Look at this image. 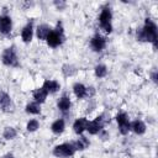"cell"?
Wrapping results in <instances>:
<instances>
[{
  "instance_id": "6da1fadb",
  "label": "cell",
  "mask_w": 158,
  "mask_h": 158,
  "mask_svg": "<svg viewBox=\"0 0 158 158\" xmlns=\"http://www.w3.org/2000/svg\"><path fill=\"white\" fill-rule=\"evenodd\" d=\"M136 40L139 42H149L152 43L154 51L158 47V28L156 22L147 17L144 20V23L141 28H138L136 31Z\"/></svg>"
},
{
  "instance_id": "7a4b0ae2",
  "label": "cell",
  "mask_w": 158,
  "mask_h": 158,
  "mask_svg": "<svg viewBox=\"0 0 158 158\" xmlns=\"http://www.w3.org/2000/svg\"><path fill=\"white\" fill-rule=\"evenodd\" d=\"M65 40V36H64V28H63V23L60 21L57 22V25L52 28V31L49 32L47 40H46V43L48 47L51 48H57L59 46L63 44Z\"/></svg>"
},
{
  "instance_id": "3957f363",
  "label": "cell",
  "mask_w": 158,
  "mask_h": 158,
  "mask_svg": "<svg viewBox=\"0 0 158 158\" xmlns=\"http://www.w3.org/2000/svg\"><path fill=\"white\" fill-rule=\"evenodd\" d=\"M99 26L105 33H111L114 27H112V11L110 5L102 6L100 15H99Z\"/></svg>"
},
{
  "instance_id": "277c9868",
  "label": "cell",
  "mask_w": 158,
  "mask_h": 158,
  "mask_svg": "<svg viewBox=\"0 0 158 158\" xmlns=\"http://www.w3.org/2000/svg\"><path fill=\"white\" fill-rule=\"evenodd\" d=\"M1 62L6 67H11V68L20 67V60H19V56H17V51L15 46L6 47L1 52Z\"/></svg>"
},
{
  "instance_id": "5b68a950",
  "label": "cell",
  "mask_w": 158,
  "mask_h": 158,
  "mask_svg": "<svg viewBox=\"0 0 158 158\" xmlns=\"http://www.w3.org/2000/svg\"><path fill=\"white\" fill-rule=\"evenodd\" d=\"M75 153L77 152H75L72 142H63L60 144H57L52 151V154L57 158H70Z\"/></svg>"
},
{
  "instance_id": "8992f818",
  "label": "cell",
  "mask_w": 158,
  "mask_h": 158,
  "mask_svg": "<svg viewBox=\"0 0 158 158\" xmlns=\"http://www.w3.org/2000/svg\"><path fill=\"white\" fill-rule=\"evenodd\" d=\"M116 122H117V126H118V131L122 136H126L128 135V132L131 131V121H130V116L121 111L116 115Z\"/></svg>"
},
{
  "instance_id": "52a82bcc",
  "label": "cell",
  "mask_w": 158,
  "mask_h": 158,
  "mask_svg": "<svg viewBox=\"0 0 158 158\" xmlns=\"http://www.w3.org/2000/svg\"><path fill=\"white\" fill-rule=\"evenodd\" d=\"M0 110L5 114H11L15 111V104L11 96L4 90H0Z\"/></svg>"
},
{
  "instance_id": "ba28073f",
  "label": "cell",
  "mask_w": 158,
  "mask_h": 158,
  "mask_svg": "<svg viewBox=\"0 0 158 158\" xmlns=\"http://www.w3.org/2000/svg\"><path fill=\"white\" fill-rule=\"evenodd\" d=\"M12 31V19L7 14L0 15V33L4 36L10 35Z\"/></svg>"
},
{
  "instance_id": "9c48e42d",
  "label": "cell",
  "mask_w": 158,
  "mask_h": 158,
  "mask_svg": "<svg viewBox=\"0 0 158 158\" xmlns=\"http://www.w3.org/2000/svg\"><path fill=\"white\" fill-rule=\"evenodd\" d=\"M90 47L94 52H102L106 47V38L100 33H95L90 40Z\"/></svg>"
},
{
  "instance_id": "30bf717a",
  "label": "cell",
  "mask_w": 158,
  "mask_h": 158,
  "mask_svg": "<svg viewBox=\"0 0 158 158\" xmlns=\"http://www.w3.org/2000/svg\"><path fill=\"white\" fill-rule=\"evenodd\" d=\"M33 33H35V28H33V22L28 21L21 30V40L23 43H30L33 38Z\"/></svg>"
},
{
  "instance_id": "8fae6325",
  "label": "cell",
  "mask_w": 158,
  "mask_h": 158,
  "mask_svg": "<svg viewBox=\"0 0 158 158\" xmlns=\"http://www.w3.org/2000/svg\"><path fill=\"white\" fill-rule=\"evenodd\" d=\"M88 118L86 117H78L74 122H73V131L75 135L80 136L83 135L84 132H86V125H88Z\"/></svg>"
},
{
  "instance_id": "7c38bea8",
  "label": "cell",
  "mask_w": 158,
  "mask_h": 158,
  "mask_svg": "<svg viewBox=\"0 0 158 158\" xmlns=\"http://www.w3.org/2000/svg\"><path fill=\"white\" fill-rule=\"evenodd\" d=\"M42 88L46 89L48 94H56L57 91L60 90V84L56 79H46L42 84Z\"/></svg>"
},
{
  "instance_id": "4fadbf2b",
  "label": "cell",
  "mask_w": 158,
  "mask_h": 158,
  "mask_svg": "<svg viewBox=\"0 0 158 158\" xmlns=\"http://www.w3.org/2000/svg\"><path fill=\"white\" fill-rule=\"evenodd\" d=\"M36 37L40 40V41H46L49 32L52 31V27L47 23H40L37 27H36Z\"/></svg>"
},
{
  "instance_id": "5bb4252c",
  "label": "cell",
  "mask_w": 158,
  "mask_h": 158,
  "mask_svg": "<svg viewBox=\"0 0 158 158\" xmlns=\"http://www.w3.org/2000/svg\"><path fill=\"white\" fill-rule=\"evenodd\" d=\"M57 107H58V110L62 111V112H68V111L70 110V107H72L70 96L67 95V94H63V95L58 99V101H57Z\"/></svg>"
},
{
  "instance_id": "9a60e30c",
  "label": "cell",
  "mask_w": 158,
  "mask_h": 158,
  "mask_svg": "<svg viewBox=\"0 0 158 158\" xmlns=\"http://www.w3.org/2000/svg\"><path fill=\"white\" fill-rule=\"evenodd\" d=\"M104 125L100 123L98 120H91V121H88V125H86V132L91 136H95V135H99L101 130H104Z\"/></svg>"
},
{
  "instance_id": "2e32d148",
  "label": "cell",
  "mask_w": 158,
  "mask_h": 158,
  "mask_svg": "<svg viewBox=\"0 0 158 158\" xmlns=\"http://www.w3.org/2000/svg\"><path fill=\"white\" fill-rule=\"evenodd\" d=\"M72 144H73V147H74L75 152H78V151H79V152H81V151L86 149V148L90 146V141H89V138H88V137H85L84 135H80L78 139H75V141H73V142H72Z\"/></svg>"
},
{
  "instance_id": "e0dca14e",
  "label": "cell",
  "mask_w": 158,
  "mask_h": 158,
  "mask_svg": "<svg viewBox=\"0 0 158 158\" xmlns=\"http://www.w3.org/2000/svg\"><path fill=\"white\" fill-rule=\"evenodd\" d=\"M49 94L46 91V89H43L42 86L41 88H37V89H35L33 91H32V99H33V101H36V102H38V104H43L46 100H47V96H48Z\"/></svg>"
},
{
  "instance_id": "ac0fdd59",
  "label": "cell",
  "mask_w": 158,
  "mask_h": 158,
  "mask_svg": "<svg viewBox=\"0 0 158 158\" xmlns=\"http://www.w3.org/2000/svg\"><path fill=\"white\" fill-rule=\"evenodd\" d=\"M146 130H147V126H146L144 121L137 118V120H133V121L131 122V131H132L133 133L141 136V135H143V133L146 132Z\"/></svg>"
},
{
  "instance_id": "d6986e66",
  "label": "cell",
  "mask_w": 158,
  "mask_h": 158,
  "mask_svg": "<svg viewBox=\"0 0 158 158\" xmlns=\"http://www.w3.org/2000/svg\"><path fill=\"white\" fill-rule=\"evenodd\" d=\"M73 93L75 95L77 99H85L86 98V86L83 84V83H74L73 84Z\"/></svg>"
},
{
  "instance_id": "ffe728a7",
  "label": "cell",
  "mask_w": 158,
  "mask_h": 158,
  "mask_svg": "<svg viewBox=\"0 0 158 158\" xmlns=\"http://www.w3.org/2000/svg\"><path fill=\"white\" fill-rule=\"evenodd\" d=\"M60 72H62L64 78H70V77H74L78 73V68L72 63H64L62 65Z\"/></svg>"
},
{
  "instance_id": "44dd1931",
  "label": "cell",
  "mask_w": 158,
  "mask_h": 158,
  "mask_svg": "<svg viewBox=\"0 0 158 158\" xmlns=\"http://www.w3.org/2000/svg\"><path fill=\"white\" fill-rule=\"evenodd\" d=\"M65 130V121L63 118H57L51 125V131L54 135H62Z\"/></svg>"
},
{
  "instance_id": "7402d4cb",
  "label": "cell",
  "mask_w": 158,
  "mask_h": 158,
  "mask_svg": "<svg viewBox=\"0 0 158 158\" xmlns=\"http://www.w3.org/2000/svg\"><path fill=\"white\" fill-rule=\"evenodd\" d=\"M25 111H26V114H28V115H40L41 111H42L41 104H38V102H36V101H31V102L26 104Z\"/></svg>"
},
{
  "instance_id": "603a6c76",
  "label": "cell",
  "mask_w": 158,
  "mask_h": 158,
  "mask_svg": "<svg viewBox=\"0 0 158 158\" xmlns=\"http://www.w3.org/2000/svg\"><path fill=\"white\" fill-rule=\"evenodd\" d=\"M16 136H17V130L12 126H6L2 131V137L6 141H11V139L16 138Z\"/></svg>"
},
{
  "instance_id": "cb8c5ba5",
  "label": "cell",
  "mask_w": 158,
  "mask_h": 158,
  "mask_svg": "<svg viewBox=\"0 0 158 158\" xmlns=\"http://www.w3.org/2000/svg\"><path fill=\"white\" fill-rule=\"evenodd\" d=\"M94 74L96 78H105L107 75V67L105 64H96L94 68Z\"/></svg>"
},
{
  "instance_id": "d4e9b609",
  "label": "cell",
  "mask_w": 158,
  "mask_h": 158,
  "mask_svg": "<svg viewBox=\"0 0 158 158\" xmlns=\"http://www.w3.org/2000/svg\"><path fill=\"white\" fill-rule=\"evenodd\" d=\"M38 128H40V121L37 118H31L27 121V123H26V131L27 132L32 133V132H36Z\"/></svg>"
},
{
  "instance_id": "484cf974",
  "label": "cell",
  "mask_w": 158,
  "mask_h": 158,
  "mask_svg": "<svg viewBox=\"0 0 158 158\" xmlns=\"http://www.w3.org/2000/svg\"><path fill=\"white\" fill-rule=\"evenodd\" d=\"M53 5L56 6V9H57L58 11H63V10L67 7V5H68V4H67L65 1H63V0H59V1H58V0H56V1H53Z\"/></svg>"
},
{
  "instance_id": "4316f807",
  "label": "cell",
  "mask_w": 158,
  "mask_h": 158,
  "mask_svg": "<svg viewBox=\"0 0 158 158\" xmlns=\"http://www.w3.org/2000/svg\"><path fill=\"white\" fill-rule=\"evenodd\" d=\"M151 79H152V81H153L154 84L158 83V70H157V69H153V70L151 72Z\"/></svg>"
},
{
  "instance_id": "83f0119b",
  "label": "cell",
  "mask_w": 158,
  "mask_h": 158,
  "mask_svg": "<svg viewBox=\"0 0 158 158\" xmlns=\"http://www.w3.org/2000/svg\"><path fill=\"white\" fill-rule=\"evenodd\" d=\"M1 158H15V156H14L12 153H6V154H4Z\"/></svg>"
}]
</instances>
